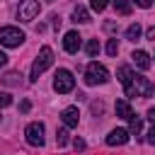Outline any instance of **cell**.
<instances>
[{
  "instance_id": "cell-1",
  "label": "cell",
  "mask_w": 155,
  "mask_h": 155,
  "mask_svg": "<svg viewBox=\"0 0 155 155\" xmlns=\"http://www.w3.org/2000/svg\"><path fill=\"white\" fill-rule=\"evenodd\" d=\"M124 90H126V97H150V94L155 92V82H150L148 78L133 73L131 82H128Z\"/></svg>"
},
{
  "instance_id": "cell-2",
  "label": "cell",
  "mask_w": 155,
  "mask_h": 155,
  "mask_svg": "<svg viewBox=\"0 0 155 155\" xmlns=\"http://www.w3.org/2000/svg\"><path fill=\"white\" fill-rule=\"evenodd\" d=\"M51 63H53V51H51V46H44V48L39 51V56L34 58V63H31V75H29V80L36 82L39 75H41Z\"/></svg>"
},
{
  "instance_id": "cell-3",
  "label": "cell",
  "mask_w": 155,
  "mask_h": 155,
  "mask_svg": "<svg viewBox=\"0 0 155 155\" xmlns=\"http://www.w3.org/2000/svg\"><path fill=\"white\" fill-rule=\"evenodd\" d=\"M107 80H109V70H107V65L92 61V63L85 68V82H87V85H104Z\"/></svg>"
},
{
  "instance_id": "cell-4",
  "label": "cell",
  "mask_w": 155,
  "mask_h": 155,
  "mask_svg": "<svg viewBox=\"0 0 155 155\" xmlns=\"http://www.w3.org/2000/svg\"><path fill=\"white\" fill-rule=\"evenodd\" d=\"M73 87H75V78H73V73L65 70V68H61V70L56 73L53 90H56L58 94H68V92H73Z\"/></svg>"
},
{
  "instance_id": "cell-5",
  "label": "cell",
  "mask_w": 155,
  "mask_h": 155,
  "mask_svg": "<svg viewBox=\"0 0 155 155\" xmlns=\"http://www.w3.org/2000/svg\"><path fill=\"white\" fill-rule=\"evenodd\" d=\"M24 41V31L17 29V27H2L0 29V44L7 46V48H15Z\"/></svg>"
},
{
  "instance_id": "cell-6",
  "label": "cell",
  "mask_w": 155,
  "mask_h": 155,
  "mask_svg": "<svg viewBox=\"0 0 155 155\" xmlns=\"http://www.w3.org/2000/svg\"><path fill=\"white\" fill-rule=\"evenodd\" d=\"M39 15V0H22L17 7V19L19 22H31Z\"/></svg>"
},
{
  "instance_id": "cell-7",
  "label": "cell",
  "mask_w": 155,
  "mask_h": 155,
  "mask_svg": "<svg viewBox=\"0 0 155 155\" xmlns=\"http://www.w3.org/2000/svg\"><path fill=\"white\" fill-rule=\"evenodd\" d=\"M24 136H27V143H29V145H36V148H41V145H44V124H39V121H31V124L27 126Z\"/></svg>"
},
{
  "instance_id": "cell-8",
  "label": "cell",
  "mask_w": 155,
  "mask_h": 155,
  "mask_svg": "<svg viewBox=\"0 0 155 155\" xmlns=\"http://www.w3.org/2000/svg\"><path fill=\"white\" fill-rule=\"evenodd\" d=\"M80 46H82V36H80L78 31H68V34L63 36V48H65L68 53H78Z\"/></svg>"
},
{
  "instance_id": "cell-9",
  "label": "cell",
  "mask_w": 155,
  "mask_h": 155,
  "mask_svg": "<svg viewBox=\"0 0 155 155\" xmlns=\"http://www.w3.org/2000/svg\"><path fill=\"white\" fill-rule=\"evenodd\" d=\"M61 121H63V126H65V128H75V126H78V121H80L78 107H65V109L61 111Z\"/></svg>"
},
{
  "instance_id": "cell-10",
  "label": "cell",
  "mask_w": 155,
  "mask_h": 155,
  "mask_svg": "<svg viewBox=\"0 0 155 155\" xmlns=\"http://www.w3.org/2000/svg\"><path fill=\"white\" fill-rule=\"evenodd\" d=\"M128 131L126 128H114V131H109V136H107V145H124V143H128Z\"/></svg>"
},
{
  "instance_id": "cell-11",
  "label": "cell",
  "mask_w": 155,
  "mask_h": 155,
  "mask_svg": "<svg viewBox=\"0 0 155 155\" xmlns=\"http://www.w3.org/2000/svg\"><path fill=\"white\" fill-rule=\"evenodd\" d=\"M114 109H116V116H121V119H131L133 116V109H131V104L126 99H116Z\"/></svg>"
},
{
  "instance_id": "cell-12",
  "label": "cell",
  "mask_w": 155,
  "mask_h": 155,
  "mask_svg": "<svg viewBox=\"0 0 155 155\" xmlns=\"http://www.w3.org/2000/svg\"><path fill=\"white\" fill-rule=\"evenodd\" d=\"M131 58H133V63H136L140 70H148V68H150V56H148L145 51H133Z\"/></svg>"
},
{
  "instance_id": "cell-13",
  "label": "cell",
  "mask_w": 155,
  "mask_h": 155,
  "mask_svg": "<svg viewBox=\"0 0 155 155\" xmlns=\"http://www.w3.org/2000/svg\"><path fill=\"white\" fill-rule=\"evenodd\" d=\"M73 22H80V24H87V22H90V12H87L85 7H80V5H78V7L73 10Z\"/></svg>"
},
{
  "instance_id": "cell-14",
  "label": "cell",
  "mask_w": 155,
  "mask_h": 155,
  "mask_svg": "<svg viewBox=\"0 0 155 155\" xmlns=\"http://www.w3.org/2000/svg\"><path fill=\"white\" fill-rule=\"evenodd\" d=\"M140 128H143V119L133 114V116L128 119V133H133V136H138V133H140Z\"/></svg>"
},
{
  "instance_id": "cell-15",
  "label": "cell",
  "mask_w": 155,
  "mask_h": 155,
  "mask_svg": "<svg viewBox=\"0 0 155 155\" xmlns=\"http://www.w3.org/2000/svg\"><path fill=\"white\" fill-rule=\"evenodd\" d=\"M140 31H143V29H140V24L136 22V24H131V27L126 29V39H128V41H138V39H140Z\"/></svg>"
},
{
  "instance_id": "cell-16",
  "label": "cell",
  "mask_w": 155,
  "mask_h": 155,
  "mask_svg": "<svg viewBox=\"0 0 155 155\" xmlns=\"http://www.w3.org/2000/svg\"><path fill=\"white\" fill-rule=\"evenodd\" d=\"M131 78H133V70H131L128 65H121V68H119V80H121V85H124V87L131 82Z\"/></svg>"
},
{
  "instance_id": "cell-17",
  "label": "cell",
  "mask_w": 155,
  "mask_h": 155,
  "mask_svg": "<svg viewBox=\"0 0 155 155\" xmlns=\"http://www.w3.org/2000/svg\"><path fill=\"white\" fill-rule=\"evenodd\" d=\"M114 7L119 15H131V2L128 0H114Z\"/></svg>"
},
{
  "instance_id": "cell-18",
  "label": "cell",
  "mask_w": 155,
  "mask_h": 155,
  "mask_svg": "<svg viewBox=\"0 0 155 155\" xmlns=\"http://www.w3.org/2000/svg\"><path fill=\"white\" fill-rule=\"evenodd\" d=\"M85 51H87V56H90V58H94V56L99 53V41H97V39H90V41H87V46H85Z\"/></svg>"
},
{
  "instance_id": "cell-19",
  "label": "cell",
  "mask_w": 155,
  "mask_h": 155,
  "mask_svg": "<svg viewBox=\"0 0 155 155\" xmlns=\"http://www.w3.org/2000/svg\"><path fill=\"white\" fill-rule=\"evenodd\" d=\"M107 53H109V56H116V53H119V41H116V39H109V41H107Z\"/></svg>"
},
{
  "instance_id": "cell-20",
  "label": "cell",
  "mask_w": 155,
  "mask_h": 155,
  "mask_svg": "<svg viewBox=\"0 0 155 155\" xmlns=\"http://www.w3.org/2000/svg\"><path fill=\"white\" fill-rule=\"evenodd\" d=\"M56 143H58V148H63V145L68 143V131H65V128H61V131L56 133Z\"/></svg>"
},
{
  "instance_id": "cell-21",
  "label": "cell",
  "mask_w": 155,
  "mask_h": 155,
  "mask_svg": "<svg viewBox=\"0 0 155 155\" xmlns=\"http://www.w3.org/2000/svg\"><path fill=\"white\" fill-rule=\"evenodd\" d=\"M107 5H109V0H90V7H92L94 12H102Z\"/></svg>"
},
{
  "instance_id": "cell-22",
  "label": "cell",
  "mask_w": 155,
  "mask_h": 155,
  "mask_svg": "<svg viewBox=\"0 0 155 155\" xmlns=\"http://www.w3.org/2000/svg\"><path fill=\"white\" fill-rule=\"evenodd\" d=\"M12 104V97L7 94V92H0V109H5V107H10Z\"/></svg>"
},
{
  "instance_id": "cell-23",
  "label": "cell",
  "mask_w": 155,
  "mask_h": 155,
  "mask_svg": "<svg viewBox=\"0 0 155 155\" xmlns=\"http://www.w3.org/2000/svg\"><path fill=\"white\" fill-rule=\"evenodd\" d=\"M17 78H22V75H17V73H7V75H5V82H7V85H19Z\"/></svg>"
},
{
  "instance_id": "cell-24",
  "label": "cell",
  "mask_w": 155,
  "mask_h": 155,
  "mask_svg": "<svg viewBox=\"0 0 155 155\" xmlns=\"http://www.w3.org/2000/svg\"><path fill=\"white\" fill-rule=\"evenodd\" d=\"M73 148H75V150H85V140H82V138H75V140H73Z\"/></svg>"
},
{
  "instance_id": "cell-25",
  "label": "cell",
  "mask_w": 155,
  "mask_h": 155,
  "mask_svg": "<svg viewBox=\"0 0 155 155\" xmlns=\"http://www.w3.org/2000/svg\"><path fill=\"white\" fill-rule=\"evenodd\" d=\"M133 2H136L138 7H143V10H148V7L153 5V0H133Z\"/></svg>"
},
{
  "instance_id": "cell-26",
  "label": "cell",
  "mask_w": 155,
  "mask_h": 155,
  "mask_svg": "<svg viewBox=\"0 0 155 155\" xmlns=\"http://www.w3.org/2000/svg\"><path fill=\"white\" fill-rule=\"evenodd\" d=\"M148 143H150V145H155V126L148 131Z\"/></svg>"
},
{
  "instance_id": "cell-27",
  "label": "cell",
  "mask_w": 155,
  "mask_h": 155,
  "mask_svg": "<svg viewBox=\"0 0 155 155\" xmlns=\"http://www.w3.org/2000/svg\"><path fill=\"white\" fill-rule=\"evenodd\" d=\"M145 36H148V39H150V41H155V27H150V29H148V31H145Z\"/></svg>"
},
{
  "instance_id": "cell-28",
  "label": "cell",
  "mask_w": 155,
  "mask_h": 155,
  "mask_svg": "<svg viewBox=\"0 0 155 155\" xmlns=\"http://www.w3.org/2000/svg\"><path fill=\"white\" fill-rule=\"evenodd\" d=\"M145 119H150V121L155 124V107H150V109H148V116H145Z\"/></svg>"
},
{
  "instance_id": "cell-29",
  "label": "cell",
  "mask_w": 155,
  "mask_h": 155,
  "mask_svg": "<svg viewBox=\"0 0 155 155\" xmlns=\"http://www.w3.org/2000/svg\"><path fill=\"white\" fill-rule=\"evenodd\" d=\"M51 19H53V27H61V17H58V15H53Z\"/></svg>"
},
{
  "instance_id": "cell-30",
  "label": "cell",
  "mask_w": 155,
  "mask_h": 155,
  "mask_svg": "<svg viewBox=\"0 0 155 155\" xmlns=\"http://www.w3.org/2000/svg\"><path fill=\"white\" fill-rule=\"evenodd\" d=\"M5 63H7V56H5V53H2V51H0V68H2V65H5Z\"/></svg>"
},
{
  "instance_id": "cell-31",
  "label": "cell",
  "mask_w": 155,
  "mask_h": 155,
  "mask_svg": "<svg viewBox=\"0 0 155 155\" xmlns=\"http://www.w3.org/2000/svg\"><path fill=\"white\" fill-rule=\"evenodd\" d=\"M44 2H53V0H44Z\"/></svg>"
}]
</instances>
